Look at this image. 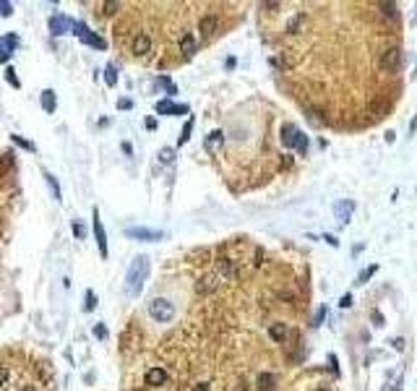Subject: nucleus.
<instances>
[{
    "instance_id": "obj_1",
    "label": "nucleus",
    "mask_w": 417,
    "mask_h": 391,
    "mask_svg": "<svg viewBox=\"0 0 417 391\" xmlns=\"http://www.w3.org/2000/svg\"><path fill=\"white\" fill-rule=\"evenodd\" d=\"M149 258L146 255H136V258L131 261V266H128L125 272V295L128 297H139L141 290H143V282L149 279Z\"/></svg>"
},
{
    "instance_id": "obj_2",
    "label": "nucleus",
    "mask_w": 417,
    "mask_h": 391,
    "mask_svg": "<svg viewBox=\"0 0 417 391\" xmlns=\"http://www.w3.org/2000/svg\"><path fill=\"white\" fill-rule=\"evenodd\" d=\"M149 315L154 318L157 323H167L175 318V305L170 303L167 297H154L149 303Z\"/></svg>"
},
{
    "instance_id": "obj_3",
    "label": "nucleus",
    "mask_w": 417,
    "mask_h": 391,
    "mask_svg": "<svg viewBox=\"0 0 417 391\" xmlns=\"http://www.w3.org/2000/svg\"><path fill=\"white\" fill-rule=\"evenodd\" d=\"M71 32L79 37L81 42H86V44H92V47H99V50H107V42L102 39V37H97L94 32H89V26L83 24V21H73V29Z\"/></svg>"
},
{
    "instance_id": "obj_4",
    "label": "nucleus",
    "mask_w": 417,
    "mask_h": 391,
    "mask_svg": "<svg viewBox=\"0 0 417 391\" xmlns=\"http://www.w3.org/2000/svg\"><path fill=\"white\" fill-rule=\"evenodd\" d=\"M125 237L143 240V243H157V240H162V237H164V232H159V230H149V227H128V230H125Z\"/></svg>"
},
{
    "instance_id": "obj_5",
    "label": "nucleus",
    "mask_w": 417,
    "mask_h": 391,
    "mask_svg": "<svg viewBox=\"0 0 417 391\" xmlns=\"http://www.w3.org/2000/svg\"><path fill=\"white\" fill-rule=\"evenodd\" d=\"M401 65V50L399 47H389L381 52V68L383 71H397Z\"/></svg>"
},
{
    "instance_id": "obj_6",
    "label": "nucleus",
    "mask_w": 417,
    "mask_h": 391,
    "mask_svg": "<svg viewBox=\"0 0 417 391\" xmlns=\"http://www.w3.org/2000/svg\"><path fill=\"white\" fill-rule=\"evenodd\" d=\"M94 237H97V245H99L102 258H107V232H104V224L99 219V209H94Z\"/></svg>"
},
{
    "instance_id": "obj_7",
    "label": "nucleus",
    "mask_w": 417,
    "mask_h": 391,
    "mask_svg": "<svg viewBox=\"0 0 417 391\" xmlns=\"http://www.w3.org/2000/svg\"><path fill=\"white\" fill-rule=\"evenodd\" d=\"M157 112H159V115H185L188 104H175L172 99H159L157 102Z\"/></svg>"
},
{
    "instance_id": "obj_8",
    "label": "nucleus",
    "mask_w": 417,
    "mask_h": 391,
    "mask_svg": "<svg viewBox=\"0 0 417 391\" xmlns=\"http://www.w3.org/2000/svg\"><path fill=\"white\" fill-rule=\"evenodd\" d=\"M50 29H52V34H68L73 29V21L68 16H63V13H55V16L50 19Z\"/></svg>"
},
{
    "instance_id": "obj_9",
    "label": "nucleus",
    "mask_w": 417,
    "mask_h": 391,
    "mask_svg": "<svg viewBox=\"0 0 417 391\" xmlns=\"http://www.w3.org/2000/svg\"><path fill=\"white\" fill-rule=\"evenodd\" d=\"M222 144H224V133L222 131H211L206 136V144H203V146H206L209 154H217L219 149H222Z\"/></svg>"
},
{
    "instance_id": "obj_10",
    "label": "nucleus",
    "mask_w": 417,
    "mask_h": 391,
    "mask_svg": "<svg viewBox=\"0 0 417 391\" xmlns=\"http://www.w3.org/2000/svg\"><path fill=\"white\" fill-rule=\"evenodd\" d=\"M217 287H219V274H206L199 284H196V290H199L201 295H209V292H214Z\"/></svg>"
},
{
    "instance_id": "obj_11",
    "label": "nucleus",
    "mask_w": 417,
    "mask_h": 391,
    "mask_svg": "<svg viewBox=\"0 0 417 391\" xmlns=\"http://www.w3.org/2000/svg\"><path fill=\"white\" fill-rule=\"evenodd\" d=\"M334 214H337L342 222H350V216L355 214V201H350V198H347V201H339V204L334 206Z\"/></svg>"
},
{
    "instance_id": "obj_12",
    "label": "nucleus",
    "mask_w": 417,
    "mask_h": 391,
    "mask_svg": "<svg viewBox=\"0 0 417 391\" xmlns=\"http://www.w3.org/2000/svg\"><path fill=\"white\" fill-rule=\"evenodd\" d=\"M217 272H219V279H232L235 274H238V269L230 258H219L217 261Z\"/></svg>"
},
{
    "instance_id": "obj_13",
    "label": "nucleus",
    "mask_w": 417,
    "mask_h": 391,
    "mask_svg": "<svg viewBox=\"0 0 417 391\" xmlns=\"http://www.w3.org/2000/svg\"><path fill=\"white\" fill-rule=\"evenodd\" d=\"M199 29H201L203 37H214L217 29H219V19H217V16H203L201 24H199Z\"/></svg>"
},
{
    "instance_id": "obj_14",
    "label": "nucleus",
    "mask_w": 417,
    "mask_h": 391,
    "mask_svg": "<svg viewBox=\"0 0 417 391\" xmlns=\"http://www.w3.org/2000/svg\"><path fill=\"white\" fill-rule=\"evenodd\" d=\"M180 52H183L185 58L196 55V37H193L191 32H185L183 37H180Z\"/></svg>"
},
{
    "instance_id": "obj_15",
    "label": "nucleus",
    "mask_w": 417,
    "mask_h": 391,
    "mask_svg": "<svg viewBox=\"0 0 417 391\" xmlns=\"http://www.w3.org/2000/svg\"><path fill=\"white\" fill-rule=\"evenodd\" d=\"M133 52H136V55H149V52H151V39L146 34H139L133 39Z\"/></svg>"
},
{
    "instance_id": "obj_16",
    "label": "nucleus",
    "mask_w": 417,
    "mask_h": 391,
    "mask_svg": "<svg viewBox=\"0 0 417 391\" xmlns=\"http://www.w3.org/2000/svg\"><path fill=\"white\" fill-rule=\"evenodd\" d=\"M298 136H300V131H298L295 125H284V128H282V144H284V146L295 149V141H298Z\"/></svg>"
},
{
    "instance_id": "obj_17",
    "label": "nucleus",
    "mask_w": 417,
    "mask_h": 391,
    "mask_svg": "<svg viewBox=\"0 0 417 391\" xmlns=\"http://www.w3.org/2000/svg\"><path fill=\"white\" fill-rule=\"evenodd\" d=\"M55 107H58L55 92H52V89H44V92H42V110L44 112H55Z\"/></svg>"
},
{
    "instance_id": "obj_18",
    "label": "nucleus",
    "mask_w": 417,
    "mask_h": 391,
    "mask_svg": "<svg viewBox=\"0 0 417 391\" xmlns=\"http://www.w3.org/2000/svg\"><path fill=\"white\" fill-rule=\"evenodd\" d=\"M164 381H167V373L162 371V368H151V371L146 373V383H149V386H162Z\"/></svg>"
},
{
    "instance_id": "obj_19",
    "label": "nucleus",
    "mask_w": 417,
    "mask_h": 391,
    "mask_svg": "<svg viewBox=\"0 0 417 391\" xmlns=\"http://www.w3.org/2000/svg\"><path fill=\"white\" fill-rule=\"evenodd\" d=\"M42 175H44V180H47V185H50V191H52V198H55V201H63V193H60V185H58L55 175H52V172H47V170H44Z\"/></svg>"
},
{
    "instance_id": "obj_20",
    "label": "nucleus",
    "mask_w": 417,
    "mask_h": 391,
    "mask_svg": "<svg viewBox=\"0 0 417 391\" xmlns=\"http://www.w3.org/2000/svg\"><path fill=\"white\" fill-rule=\"evenodd\" d=\"M269 334H271V339H274V342H284V336H287V326H284V323H271Z\"/></svg>"
},
{
    "instance_id": "obj_21",
    "label": "nucleus",
    "mask_w": 417,
    "mask_h": 391,
    "mask_svg": "<svg viewBox=\"0 0 417 391\" xmlns=\"http://www.w3.org/2000/svg\"><path fill=\"white\" fill-rule=\"evenodd\" d=\"M175 156H178V152L172 146L159 149V162H162V164H172V162H175Z\"/></svg>"
},
{
    "instance_id": "obj_22",
    "label": "nucleus",
    "mask_w": 417,
    "mask_h": 391,
    "mask_svg": "<svg viewBox=\"0 0 417 391\" xmlns=\"http://www.w3.org/2000/svg\"><path fill=\"white\" fill-rule=\"evenodd\" d=\"M274 383H277V378L271 373H261L258 375V389L261 391H271V389H274Z\"/></svg>"
},
{
    "instance_id": "obj_23",
    "label": "nucleus",
    "mask_w": 417,
    "mask_h": 391,
    "mask_svg": "<svg viewBox=\"0 0 417 391\" xmlns=\"http://www.w3.org/2000/svg\"><path fill=\"white\" fill-rule=\"evenodd\" d=\"M104 81H107V86H115L118 84V68L115 65H107V68H104Z\"/></svg>"
},
{
    "instance_id": "obj_24",
    "label": "nucleus",
    "mask_w": 417,
    "mask_h": 391,
    "mask_svg": "<svg viewBox=\"0 0 417 391\" xmlns=\"http://www.w3.org/2000/svg\"><path fill=\"white\" fill-rule=\"evenodd\" d=\"M191 131H193V117H188V123L183 125V133H180V138H178V144H180V146L188 144V138H191Z\"/></svg>"
},
{
    "instance_id": "obj_25",
    "label": "nucleus",
    "mask_w": 417,
    "mask_h": 391,
    "mask_svg": "<svg viewBox=\"0 0 417 391\" xmlns=\"http://www.w3.org/2000/svg\"><path fill=\"white\" fill-rule=\"evenodd\" d=\"M378 8H381V13H383V16H389V19H397L399 16V8L394 3H381Z\"/></svg>"
},
{
    "instance_id": "obj_26",
    "label": "nucleus",
    "mask_w": 417,
    "mask_h": 391,
    "mask_svg": "<svg viewBox=\"0 0 417 391\" xmlns=\"http://www.w3.org/2000/svg\"><path fill=\"white\" fill-rule=\"evenodd\" d=\"M159 84H162L164 89H167V99H170V97H175L178 94V89H175V84H172L170 78H164V76H159Z\"/></svg>"
},
{
    "instance_id": "obj_27",
    "label": "nucleus",
    "mask_w": 417,
    "mask_h": 391,
    "mask_svg": "<svg viewBox=\"0 0 417 391\" xmlns=\"http://www.w3.org/2000/svg\"><path fill=\"white\" fill-rule=\"evenodd\" d=\"M5 81H8V84H13V86H21V81H19V76H16V71H13L11 68V65H8V68H5Z\"/></svg>"
},
{
    "instance_id": "obj_28",
    "label": "nucleus",
    "mask_w": 417,
    "mask_h": 391,
    "mask_svg": "<svg viewBox=\"0 0 417 391\" xmlns=\"http://www.w3.org/2000/svg\"><path fill=\"white\" fill-rule=\"evenodd\" d=\"M376 269H378L376 264H373V266H368V269H365V272H362V274L357 276V284H365V282L370 279V276H373V274H376Z\"/></svg>"
},
{
    "instance_id": "obj_29",
    "label": "nucleus",
    "mask_w": 417,
    "mask_h": 391,
    "mask_svg": "<svg viewBox=\"0 0 417 391\" xmlns=\"http://www.w3.org/2000/svg\"><path fill=\"white\" fill-rule=\"evenodd\" d=\"M295 149H298L300 154H305V152H308V136H302V133H300L298 141H295Z\"/></svg>"
},
{
    "instance_id": "obj_30",
    "label": "nucleus",
    "mask_w": 417,
    "mask_h": 391,
    "mask_svg": "<svg viewBox=\"0 0 417 391\" xmlns=\"http://www.w3.org/2000/svg\"><path fill=\"white\" fill-rule=\"evenodd\" d=\"M13 138V144H19L21 149H26V152H34V144H29L26 138H21V136H11Z\"/></svg>"
},
{
    "instance_id": "obj_31",
    "label": "nucleus",
    "mask_w": 417,
    "mask_h": 391,
    "mask_svg": "<svg viewBox=\"0 0 417 391\" xmlns=\"http://www.w3.org/2000/svg\"><path fill=\"white\" fill-rule=\"evenodd\" d=\"M94 305H97L94 292H92V290H86V305H83V311H94Z\"/></svg>"
},
{
    "instance_id": "obj_32",
    "label": "nucleus",
    "mask_w": 417,
    "mask_h": 391,
    "mask_svg": "<svg viewBox=\"0 0 417 391\" xmlns=\"http://www.w3.org/2000/svg\"><path fill=\"white\" fill-rule=\"evenodd\" d=\"M118 11H120V3H115V0L104 3V13H107V16H112V13H118Z\"/></svg>"
},
{
    "instance_id": "obj_33",
    "label": "nucleus",
    "mask_w": 417,
    "mask_h": 391,
    "mask_svg": "<svg viewBox=\"0 0 417 391\" xmlns=\"http://www.w3.org/2000/svg\"><path fill=\"white\" fill-rule=\"evenodd\" d=\"M73 235H76V237H83V235H86L83 224H81V222H76V219H73Z\"/></svg>"
},
{
    "instance_id": "obj_34",
    "label": "nucleus",
    "mask_w": 417,
    "mask_h": 391,
    "mask_svg": "<svg viewBox=\"0 0 417 391\" xmlns=\"http://www.w3.org/2000/svg\"><path fill=\"white\" fill-rule=\"evenodd\" d=\"M323 315H326V308H318V313H316V321H313V326H318V323L323 321Z\"/></svg>"
},
{
    "instance_id": "obj_35",
    "label": "nucleus",
    "mask_w": 417,
    "mask_h": 391,
    "mask_svg": "<svg viewBox=\"0 0 417 391\" xmlns=\"http://www.w3.org/2000/svg\"><path fill=\"white\" fill-rule=\"evenodd\" d=\"M118 107H120V110H131V107H133V102H131V99H120V102H118Z\"/></svg>"
},
{
    "instance_id": "obj_36",
    "label": "nucleus",
    "mask_w": 417,
    "mask_h": 391,
    "mask_svg": "<svg viewBox=\"0 0 417 391\" xmlns=\"http://www.w3.org/2000/svg\"><path fill=\"white\" fill-rule=\"evenodd\" d=\"M94 334L99 336V339H104V336H107V329H104V326H94Z\"/></svg>"
},
{
    "instance_id": "obj_37",
    "label": "nucleus",
    "mask_w": 417,
    "mask_h": 391,
    "mask_svg": "<svg viewBox=\"0 0 417 391\" xmlns=\"http://www.w3.org/2000/svg\"><path fill=\"white\" fill-rule=\"evenodd\" d=\"M8 58H11V52L5 47H0V63H8Z\"/></svg>"
},
{
    "instance_id": "obj_38",
    "label": "nucleus",
    "mask_w": 417,
    "mask_h": 391,
    "mask_svg": "<svg viewBox=\"0 0 417 391\" xmlns=\"http://www.w3.org/2000/svg\"><path fill=\"white\" fill-rule=\"evenodd\" d=\"M0 13H3V16H11V3H0Z\"/></svg>"
},
{
    "instance_id": "obj_39",
    "label": "nucleus",
    "mask_w": 417,
    "mask_h": 391,
    "mask_svg": "<svg viewBox=\"0 0 417 391\" xmlns=\"http://www.w3.org/2000/svg\"><path fill=\"white\" fill-rule=\"evenodd\" d=\"M5 378H8V371H5V368H0V386L5 383Z\"/></svg>"
},
{
    "instance_id": "obj_40",
    "label": "nucleus",
    "mask_w": 417,
    "mask_h": 391,
    "mask_svg": "<svg viewBox=\"0 0 417 391\" xmlns=\"http://www.w3.org/2000/svg\"><path fill=\"white\" fill-rule=\"evenodd\" d=\"M193 391H209V383H196Z\"/></svg>"
},
{
    "instance_id": "obj_41",
    "label": "nucleus",
    "mask_w": 417,
    "mask_h": 391,
    "mask_svg": "<svg viewBox=\"0 0 417 391\" xmlns=\"http://www.w3.org/2000/svg\"><path fill=\"white\" fill-rule=\"evenodd\" d=\"M350 305H352V297L344 295V297H342V308H350Z\"/></svg>"
},
{
    "instance_id": "obj_42",
    "label": "nucleus",
    "mask_w": 417,
    "mask_h": 391,
    "mask_svg": "<svg viewBox=\"0 0 417 391\" xmlns=\"http://www.w3.org/2000/svg\"><path fill=\"white\" fill-rule=\"evenodd\" d=\"M21 391H34V386H24V389H21Z\"/></svg>"
},
{
    "instance_id": "obj_43",
    "label": "nucleus",
    "mask_w": 417,
    "mask_h": 391,
    "mask_svg": "<svg viewBox=\"0 0 417 391\" xmlns=\"http://www.w3.org/2000/svg\"><path fill=\"white\" fill-rule=\"evenodd\" d=\"M318 391H329V389H318Z\"/></svg>"
}]
</instances>
